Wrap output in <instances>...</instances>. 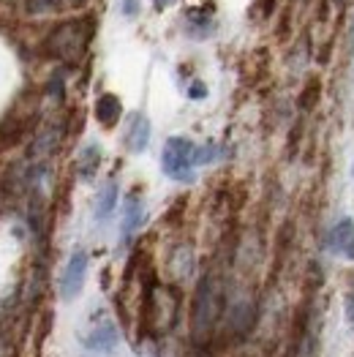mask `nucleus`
I'll return each instance as SVG.
<instances>
[{
	"label": "nucleus",
	"mask_w": 354,
	"mask_h": 357,
	"mask_svg": "<svg viewBox=\"0 0 354 357\" xmlns=\"http://www.w3.org/2000/svg\"><path fill=\"white\" fill-rule=\"evenodd\" d=\"M194 167H197V145L185 137H172L167 139L164 153H161V169L167 178L177 183H191L194 180Z\"/></svg>",
	"instance_id": "obj_1"
},
{
	"label": "nucleus",
	"mask_w": 354,
	"mask_h": 357,
	"mask_svg": "<svg viewBox=\"0 0 354 357\" xmlns=\"http://www.w3.org/2000/svg\"><path fill=\"white\" fill-rule=\"evenodd\" d=\"M221 314V295H218V284L215 278L207 273L205 278L199 281V289H197V298H194V314H191V322H194V338L202 341L207 333L213 330L215 319Z\"/></svg>",
	"instance_id": "obj_2"
},
{
	"label": "nucleus",
	"mask_w": 354,
	"mask_h": 357,
	"mask_svg": "<svg viewBox=\"0 0 354 357\" xmlns=\"http://www.w3.org/2000/svg\"><path fill=\"white\" fill-rule=\"evenodd\" d=\"M90 41V25L82 20H74V22H66L60 25L52 38H49V50L55 52V58L68 60V63H77L82 58L85 47Z\"/></svg>",
	"instance_id": "obj_3"
},
{
	"label": "nucleus",
	"mask_w": 354,
	"mask_h": 357,
	"mask_svg": "<svg viewBox=\"0 0 354 357\" xmlns=\"http://www.w3.org/2000/svg\"><path fill=\"white\" fill-rule=\"evenodd\" d=\"M85 275H88V254L82 248H77L68 259V265L63 270V278H60V298L63 300H74L82 287H85Z\"/></svg>",
	"instance_id": "obj_4"
},
{
	"label": "nucleus",
	"mask_w": 354,
	"mask_h": 357,
	"mask_svg": "<svg viewBox=\"0 0 354 357\" xmlns=\"http://www.w3.org/2000/svg\"><path fill=\"white\" fill-rule=\"evenodd\" d=\"M150 142V120L139 112H134L128 120V128H125V148L131 153H142Z\"/></svg>",
	"instance_id": "obj_5"
},
{
	"label": "nucleus",
	"mask_w": 354,
	"mask_h": 357,
	"mask_svg": "<svg viewBox=\"0 0 354 357\" xmlns=\"http://www.w3.org/2000/svg\"><path fill=\"white\" fill-rule=\"evenodd\" d=\"M142 221H145V205H142V199L137 194H131L125 199V205H123V240L125 243L142 227Z\"/></svg>",
	"instance_id": "obj_6"
},
{
	"label": "nucleus",
	"mask_w": 354,
	"mask_h": 357,
	"mask_svg": "<svg viewBox=\"0 0 354 357\" xmlns=\"http://www.w3.org/2000/svg\"><path fill=\"white\" fill-rule=\"evenodd\" d=\"M120 115H123V104H120V98L115 93L98 96V101H95V118H98V123H101L104 128L118 126Z\"/></svg>",
	"instance_id": "obj_7"
},
{
	"label": "nucleus",
	"mask_w": 354,
	"mask_h": 357,
	"mask_svg": "<svg viewBox=\"0 0 354 357\" xmlns=\"http://www.w3.org/2000/svg\"><path fill=\"white\" fill-rule=\"evenodd\" d=\"M85 344H88L90 349H104V352H109V349L118 344V330L112 328L109 322H107V325H98V328L85 338Z\"/></svg>",
	"instance_id": "obj_8"
},
{
	"label": "nucleus",
	"mask_w": 354,
	"mask_h": 357,
	"mask_svg": "<svg viewBox=\"0 0 354 357\" xmlns=\"http://www.w3.org/2000/svg\"><path fill=\"white\" fill-rule=\"evenodd\" d=\"M354 240V221L352 218H344L341 224H335V229L330 232V248L338 251V254H346V248L352 245Z\"/></svg>",
	"instance_id": "obj_9"
},
{
	"label": "nucleus",
	"mask_w": 354,
	"mask_h": 357,
	"mask_svg": "<svg viewBox=\"0 0 354 357\" xmlns=\"http://www.w3.org/2000/svg\"><path fill=\"white\" fill-rule=\"evenodd\" d=\"M118 205V183L115 180H109L104 188H101V194H98V202H95V218L98 221H104V218H109L112 215V210Z\"/></svg>",
	"instance_id": "obj_10"
},
{
	"label": "nucleus",
	"mask_w": 354,
	"mask_h": 357,
	"mask_svg": "<svg viewBox=\"0 0 354 357\" xmlns=\"http://www.w3.org/2000/svg\"><path fill=\"white\" fill-rule=\"evenodd\" d=\"M98 164H101V150H98V145H88V148L79 153V175L85 180L95 175Z\"/></svg>",
	"instance_id": "obj_11"
},
{
	"label": "nucleus",
	"mask_w": 354,
	"mask_h": 357,
	"mask_svg": "<svg viewBox=\"0 0 354 357\" xmlns=\"http://www.w3.org/2000/svg\"><path fill=\"white\" fill-rule=\"evenodd\" d=\"M319 90H322L319 88V79H314V82L308 85V90L300 96V107H302V109H311V107L316 104V98H319Z\"/></svg>",
	"instance_id": "obj_12"
},
{
	"label": "nucleus",
	"mask_w": 354,
	"mask_h": 357,
	"mask_svg": "<svg viewBox=\"0 0 354 357\" xmlns=\"http://www.w3.org/2000/svg\"><path fill=\"white\" fill-rule=\"evenodd\" d=\"M188 96H191L194 101H199V98H205V96H207V88L202 85V82H194V85L188 88Z\"/></svg>",
	"instance_id": "obj_13"
},
{
	"label": "nucleus",
	"mask_w": 354,
	"mask_h": 357,
	"mask_svg": "<svg viewBox=\"0 0 354 357\" xmlns=\"http://www.w3.org/2000/svg\"><path fill=\"white\" fill-rule=\"evenodd\" d=\"M346 314H349V319L354 322V289L349 292V298H346Z\"/></svg>",
	"instance_id": "obj_14"
},
{
	"label": "nucleus",
	"mask_w": 354,
	"mask_h": 357,
	"mask_svg": "<svg viewBox=\"0 0 354 357\" xmlns=\"http://www.w3.org/2000/svg\"><path fill=\"white\" fill-rule=\"evenodd\" d=\"M125 14H128V17L137 14V0H125Z\"/></svg>",
	"instance_id": "obj_15"
},
{
	"label": "nucleus",
	"mask_w": 354,
	"mask_h": 357,
	"mask_svg": "<svg viewBox=\"0 0 354 357\" xmlns=\"http://www.w3.org/2000/svg\"><path fill=\"white\" fill-rule=\"evenodd\" d=\"M153 3H155V8H164V6H169L172 0H153Z\"/></svg>",
	"instance_id": "obj_16"
},
{
	"label": "nucleus",
	"mask_w": 354,
	"mask_h": 357,
	"mask_svg": "<svg viewBox=\"0 0 354 357\" xmlns=\"http://www.w3.org/2000/svg\"><path fill=\"white\" fill-rule=\"evenodd\" d=\"M346 257H349V259H352V262H354V240H352V245L346 248Z\"/></svg>",
	"instance_id": "obj_17"
},
{
	"label": "nucleus",
	"mask_w": 354,
	"mask_h": 357,
	"mask_svg": "<svg viewBox=\"0 0 354 357\" xmlns=\"http://www.w3.org/2000/svg\"><path fill=\"white\" fill-rule=\"evenodd\" d=\"M66 3H71V6H79V3H85V0H66Z\"/></svg>",
	"instance_id": "obj_18"
}]
</instances>
